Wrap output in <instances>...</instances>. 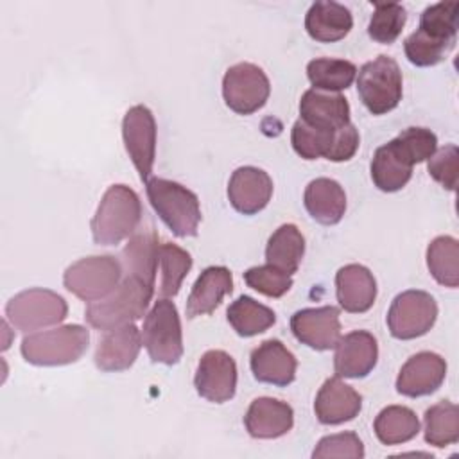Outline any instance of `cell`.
<instances>
[{
	"label": "cell",
	"instance_id": "1f68e13d",
	"mask_svg": "<svg viewBox=\"0 0 459 459\" xmlns=\"http://www.w3.org/2000/svg\"><path fill=\"white\" fill-rule=\"evenodd\" d=\"M228 323L240 337H253L276 323V314L255 301L251 296H240L228 307Z\"/></svg>",
	"mask_w": 459,
	"mask_h": 459
},
{
	"label": "cell",
	"instance_id": "484cf974",
	"mask_svg": "<svg viewBox=\"0 0 459 459\" xmlns=\"http://www.w3.org/2000/svg\"><path fill=\"white\" fill-rule=\"evenodd\" d=\"M233 290V276L224 265L206 267L195 280L190 296L186 299V317L194 319L197 316L212 314L222 301L226 294Z\"/></svg>",
	"mask_w": 459,
	"mask_h": 459
},
{
	"label": "cell",
	"instance_id": "5bb4252c",
	"mask_svg": "<svg viewBox=\"0 0 459 459\" xmlns=\"http://www.w3.org/2000/svg\"><path fill=\"white\" fill-rule=\"evenodd\" d=\"M194 385L199 396L213 403H224L237 391V364L222 350H208L197 364Z\"/></svg>",
	"mask_w": 459,
	"mask_h": 459
},
{
	"label": "cell",
	"instance_id": "7402d4cb",
	"mask_svg": "<svg viewBox=\"0 0 459 459\" xmlns=\"http://www.w3.org/2000/svg\"><path fill=\"white\" fill-rule=\"evenodd\" d=\"M244 425L247 434L255 439H276L292 429L294 411L287 402L260 396L247 407Z\"/></svg>",
	"mask_w": 459,
	"mask_h": 459
},
{
	"label": "cell",
	"instance_id": "836d02e7",
	"mask_svg": "<svg viewBox=\"0 0 459 459\" xmlns=\"http://www.w3.org/2000/svg\"><path fill=\"white\" fill-rule=\"evenodd\" d=\"M427 267L434 280L445 287L459 285V244L450 235L436 237L427 247Z\"/></svg>",
	"mask_w": 459,
	"mask_h": 459
},
{
	"label": "cell",
	"instance_id": "e0dca14e",
	"mask_svg": "<svg viewBox=\"0 0 459 459\" xmlns=\"http://www.w3.org/2000/svg\"><path fill=\"white\" fill-rule=\"evenodd\" d=\"M378 360V344L373 333L355 330L339 337L333 353V369L337 377L364 378Z\"/></svg>",
	"mask_w": 459,
	"mask_h": 459
},
{
	"label": "cell",
	"instance_id": "603a6c76",
	"mask_svg": "<svg viewBox=\"0 0 459 459\" xmlns=\"http://www.w3.org/2000/svg\"><path fill=\"white\" fill-rule=\"evenodd\" d=\"M140 348L142 333L129 323L104 333L97 344L93 360L100 371H124L134 364Z\"/></svg>",
	"mask_w": 459,
	"mask_h": 459
},
{
	"label": "cell",
	"instance_id": "9c48e42d",
	"mask_svg": "<svg viewBox=\"0 0 459 459\" xmlns=\"http://www.w3.org/2000/svg\"><path fill=\"white\" fill-rule=\"evenodd\" d=\"M359 140V131L351 122L337 131H326L298 118L290 131L292 149L303 160L326 158L330 161H346L357 152Z\"/></svg>",
	"mask_w": 459,
	"mask_h": 459
},
{
	"label": "cell",
	"instance_id": "f546056e",
	"mask_svg": "<svg viewBox=\"0 0 459 459\" xmlns=\"http://www.w3.org/2000/svg\"><path fill=\"white\" fill-rule=\"evenodd\" d=\"M305 255V238L294 224H281L269 237L265 246V260L269 265L292 276Z\"/></svg>",
	"mask_w": 459,
	"mask_h": 459
},
{
	"label": "cell",
	"instance_id": "f35d334b",
	"mask_svg": "<svg viewBox=\"0 0 459 459\" xmlns=\"http://www.w3.org/2000/svg\"><path fill=\"white\" fill-rule=\"evenodd\" d=\"M312 457H351L362 459L364 457V445L355 432H339L330 434L319 439L316 445Z\"/></svg>",
	"mask_w": 459,
	"mask_h": 459
},
{
	"label": "cell",
	"instance_id": "4316f807",
	"mask_svg": "<svg viewBox=\"0 0 459 459\" xmlns=\"http://www.w3.org/2000/svg\"><path fill=\"white\" fill-rule=\"evenodd\" d=\"M124 276L142 280L154 289L156 269L160 265V244L152 230L134 231L120 253Z\"/></svg>",
	"mask_w": 459,
	"mask_h": 459
},
{
	"label": "cell",
	"instance_id": "8d00e7d4",
	"mask_svg": "<svg viewBox=\"0 0 459 459\" xmlns=\"http://www.w3.org/2000/svg\"><path fill=\"white\" fill-rule=\"evenodd\" d=\"M407 20V13L405 9L396 4V2H389V4H375V11L369 18L368 23V34L373 41L382 43V45H389L393 43Z\"/></svg>",
	"mask_w": 459,
	"mask_h": 459
},
{
	"label": "cell",
	"instance_id": "8992f818",
	"mask_svg": "<svg viewBox=\"0 0 459 459\" xmlns=\"http://www.w3.org/2000/svg\"><path fill=\"white\" fill-rule=\"evenodd\" d=\"M357 91L371 115L393 111L403 93L398 63L389 56H378L364 63L357 72Z\"/></svg>",
	"mask_w": 459,
	"mask_h": 459
},
{
	"label": "cell",
	"instance_id": "9a60e30c",
	"mask_svg": "<svg viewBox=\"0 0 459 459\" xmlns=\"http://www.w3.org/2000/svg\"><path fill=\"white\" fill-rule=\"evenodd\" d=\"M290 330L301 344L312 350H332L341 337L339 308L332 305L301 308L290 317Z\"/></svg>",
	"mask_w": 459,
	"mask_h": 459
},
{
	"label": "cell",
	"instance_id": "83f0119b",
	"mask_svg": "<svg viewBox=\"0 0 459 459\" xmlns=\"http://www.w3.org/2000/svg\"><path fill=\"white\" fill-rule=\"evenodd\" d=\"M351 27L350 9L337 2H314L305 14V30L319 43L339 41L348 36Z\"/></svg>",
	"mask_w": 459,
	"mask_h": 459
},
{
	"label": "cell",
	"instance_id": "4fadbf2b",
	"mask_svg": "<svg viewBox=\"0 0 459 459\" xmlns=\"http://www.w3.org/2000/svg\"><path fill=\"white\" fill-rule=\"evenodd\" d=\"M122 138L140 179L147 181L156 158V120L147 106L136 104L126 111Z\"/></svg>",
	"mask_w": 459,
	"mask_h": 459
},
{
	"label": "cell",
	"instance_id": "7c38bea8",
	"mask_svg": "<svg viewBox=\"0 0 459 459\" xmlns=\"http://www.w3.org/2000/svg\"><path fill=\"white\" fill-rule=\"evenodd\" d=\"M271 84L265 72L253 63H237L222 77V99L238 115L258 111L269 99Z\"/></svg>",
	"mask_w": 459,
	"mask_h": 459
},
{
	"label": "cell",
	"instance_id": "e575fe53",
	"mask_svg": "<svg viewBox=\"0 0 459 459\" xmlns=\"http://www.w3.org/2000/svg\"><path fill=\"white\" fill-rule=\"evenodd\" d=\"M425 441L432 446L445 448L459 439V409L448 400L429 407L423 416Z\"/></svg>",
	"mask_w": 459,
	"mask_h": 459
},
{
	"label": "cell",
	"instance_id": "ba28073f",
	"mask_svg": "<svg viewBox=\"0 0 459 459\" xmlns=\"http://www.w3.org/2000/svg\"><path fill=\"white\" fill-rule=\"evenodd\" d=\"M124 271L118 258L111 255L86 256L66 267L63 283L68 292L82 301L93 303L106 298L122 281Z\"/></svg>",
	"mask_w": 459,
	"mask_h": 459
},
{
	"label": "cell",
	"instance_id": "74e56055",
	"mask_svg": "<svg viewBox=\"0 0 459 459\" xmlns=\"http://www.w3.org/2000/svg\"><path fill=\"white\" fill-rule=\"evenodd\" d=\"M244 281L247 283V287L269 298H281L292 287V276L281 273L269 264L247 269L244 273Z\"/></svg>",
	"mask_w": 459,
	"mask_h": 459
},
{
	"label": "cell",
	"instance_id": "30bf717a",
	"mask_svg": "<svg viewBox=\"0 0 459 459\" xmlns=\"http://www.w3.org/2000/svg\"><path fill=\"white\" fill-rule=\"evenodd\" d=\"M68 305L63 296L48 289H27L5 305L7 321L20 332H34L65 321Z\"/></svg>",
	"mask_w": 459,
	"mask_h": 459
},
{
	"label": "cell",
	"instance_id": "3957f363",
	"mask_svg": "<svg viewBox=\"0 0 459 459\" xmlns=\"http://www.w3.org/2000/svg\"><path fill=\"white\" fill-rule=\"evenodd\" d=\"M154 289L133 276H122V281L106 298L86 307L84 317L90 326L108 332L143 317Z\"/></svg>",
	"mask_w": 459,
	"mask_h": 459
},
{
	"label": "cell",
	"instance_id": "ac0fdd59",
	"mask_svg": "<svg viewBox=\"0 0 459 459\" xmlns=\"http://www.w3.org/2000/svg\"><path fill=\"white\" fill-rule=\"evenodd\" d=\"M273 195V179L258 167H238L228 183L230 204L242 215L262 212Z\"/></svg>",
	"mask_w": 459,
	"mask_h": 459
},
{
	"label": "cell",
	"instance_id": "52a82bcc",
	"mask_svg": "<svg viewBox=\"0 0 459 459\" xmlns=\"http://www.w3.org/2000/svg\"><path fill=\"white\" fill-rule=\"evenodd\" d=\"M142 344L152 362L178 364L183 357V332L176 305L169 298L158 299L143 319Z\"/></svg>",
	"mask_w": 459,
	"mask_h": 459
},
{
	"label": "cell",
	"instance_id": "d4e9b609",
	"mask_svg": "<svg viewBox=\"0 0 459 459\" xmlns=\"http://www.w3.org/2000/svg\"><path fill=\"white\" fill-rule=\"evenodd\" d=\"M335 294L341 308L351 314L368 312L377 299L373 273L360 264H348L335 274Z\"/></svg>",
	"mask_w": 459,
	"mask_h": 459
},
{
	"label": "cell",
	"instance_id": "2e32d148",
	"mask_svg": "<svg viewBox=\"0 0 459 459\" xmlns=\"http://www.w3.org/2000/svg\"><path fill=\"white\" fill-rule=\"evenodd\" d=\"M446 377V362L434 351H420L407 359L396 377V391L409 398L432 394Z\"/></svg>",
	"mask_w": 459,
	"mask_h": 459
},
{
	"label": "cell",
	"instance_id": "d6a6232c",
	"mask_svg": "<svg viewBox=\"0 0 459 459\" xmlns=\"http://www.w3.org/2000/svg\"><path fill=\"white\" fill-rule=\"evenodd\" d=\"M357 75V66L346 59L317 57L307 65V77L314 90L339 93L351 86Z\"/></svg>",
	"mask_w": 459,
	"mask_h": 459
},
{
	"label": "cell",
	"instance_id": "ab89813d",
	"mask_svg": "<svg viewBox=\"0 0 459 459\" xmlns=\"http://www.w3.org/2000/svg\"><path fill=\"white\" fill-rule=\"evenodd\" d=\"M457 158L459 151L454 143L437 149L427 163L429 174L446 190L454 192L457 186Z\"/></svg>",
	"mask_w": 459,
	"mask_h": 459
},
{
	"label": "cell",
	"instance_id": "ffe728a7",
	"mask_svg": "<svg viewBox=\"0 0 459 459\" xmlns=\"http://www.w3.org/2000/svg\"><path fill=\"white\" fill-rule=\"evenodd\" d=\"M362 409V396L341 377L326 378L319 387L314 402V412L323 425H341L359 416Z\"/></svg>",
	"mask_w": 459,
	"mask_h": 459
},
{
	"label": "cell",
	"instance_id": "44dd1931",
	"mask_svg": "<svg viewBox=\"0 0 459 459\" xmlns=\"http://www.w3.org/2000/svg\"><path fill=\"white\" fill-rule=\"evenodd\" d=\"M249 366L258 382L285 387L296 378L298 360L281 341L267 339L251 351Z\"/></svg>",
	"mask_w": 459,
	"mask_h": 459
},
{
	"label": "cell",
	"instance_id": "d6986e66",
	"mask_svg": "<svg viewBox=\"0 0 459 459\" xmlns=\"http://www.w3.org/2000/svg\"><path fill=\"white\" fill-rule=\"evenodd\" d=\"M414 165L416 161L407 147L398 138H393L375 151L371 179L382 192H398L409 183Z\"/></svg>",
	"mask_w": 459,
	"mask_h": 459
},
{
	"label": "cell",
	"instance_id": "d590c367",
	"mask_svg": "<svg viewBox=\"0 0 459 459\" xmlns=\"http://www.w3.org/2000/svg\"><path fill=\"white\" fill-rule=\"evenodd\" d=\"M192 267V256L183 247L163 242L160 244V269H161V283H160V294L163 298H174L185 276L188 274Z\"/></svg>",
	"mask_w": 459,
	"mask_h": 459
},
{
	"label": "cell",
	"instance_id": "7a4b0ae2",
	"mask_svg": "<svg viewBox=\"0 0 459 459\" xmlns=\"http://www.w3.org/2000/svg\"><path fill=\"white\" fill-rule=\"evenodd\" d=\"M142 221L138 194L126 185H111L91 219V237L99 246H115L131 237Z\"/></svg>",
	"mask_w": 459,
	"mask_h": 459
},
{
	"label": "cell",
	"instance_id": "cb8c5ba5",
	"mask_svg": "<svg viewBox=\"0 0 459 459\" xmlns=\"http://www.w3.org/2000/svg\"><path fill=\"white\" fill-rule=\"evenodd\" d=\"M299 120L317 129L337 131L350 124V104L341 93L310 88L301 95Z\"/></svg>",
	"mask_w": 459,
	"mask_h": 459
},
{
	"label": "cell",
	"instance_id": "4dcf8cb0",
	"mask_svg": "<svg viewBox=\"0 0 459 459\" xmlns=\"http://www.w3.org/2000/svg\"><path fill=\"white\" fill-rule=\"evenodd\" d=\"M373 430L380 443L400 445L407 443L420 432V420L414 411L403 405H387L382 409L373 423Z\"/></svg>",
	"mask_w": 459,
	"mask_h": 459
},
{
	"label": "cell",
	"instance_id": "277c9868",
	"mask_svg": "<svg viewBox=\"0 0 459 459\" xmlns=\"http://www.w3.org/2000/svg\"><path fill=\"white\" fill-rule=\"evenodd\" d=\"M145 190L151 206L176 237L197 235L201 206L192 190L163 178H149Z\"/></svg>",
	"mask_w": 459,
	"mask_h": 459
},
{
	"label": "cell",
	"instance_id": "f1b7e54d",
	"mask_svg": "<svg viewBox=\"0 0 459 459\" xmlns=\"http://www.w3.org/2000/svg\"><path fill=\"white\" fill-rule=\"evenodd\" d=\"M308 215L325 226L337 224L346 212V194L342 186L330 178L312 179L303 194Z\"/></svg>",
	"mask_w": 459,
	"mask_h": 459
},
{
	"label": "cell",
	"instance_id": "6da1fadb",
	"mask_svg": "<svg viewBox=\"0 0 459 459\" xmlns=\"http://www.w3.org/2000/svg\"><path fill=\"white\" fill-rule=\"evenodd\" d=\"M459 29V2H437L420 16V27L407 36L403 50L416 66H434L454 48Z\"/></svg>",
	"mask_w": 459,
	"mask_h": 459
},
{
	"label": "cell",
	"instance_id": "5b68a950",
	"mask_svg": "<svg viewBox=\"0 0 459 459\" xmlns=\"http://www.w3.org/2000/svg\"><path fill=\"white\" fill-rule=\"evenodd\" d=\"M90 344V333L81 325H65L23 337L20 351L34 366H65L77 362Z\"/></svg>",
	"mask_w": 459,
	"mask_h": 459
},
{
	"label": "cell",
	"instance_id": "8fae6325",
	"mask_svg": "<svg viewBox=\"0 0 459 459\" xmlns=\"http://www.w3.org/2000/svg\"><path fill=\"white\" fill-rule=\"evenodd\" d=\"M437 319V303L425 290L400 292L387 310V328L394 339L409 341L425 335Z\"/></svg>",
	"mask_w": 459,
	"mask_h": 459
}]
</instances>
